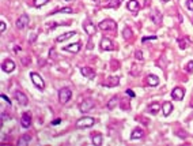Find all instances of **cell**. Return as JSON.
Returning a JSON list of instances; mask_svg holds the SVG:
<instances>
[{
  "mask_svg": "<svg viewBox=\"0 0 193 146\" xmlns=\"http://www.w3.org/2000/svg\"><path fill=\"white\" fill-rule=\"evenodd\" d=\"M71 97H72V91L69 88H61L58 90V101L61 104H67Z\"/></svg>",
  "mask_w": 193,
  "mask_h": 146,
  "instance_id": "1",
  "label": "cell"
},
{
  "mask_svg": "<svg viewBox=\"0 0 193 146\" xmlns=\"http://www.w3.org/2000/svg\"><path fill=\"white\" fill-rule=\"evenodd\" d=\"M94 123H95V120H94L93 117L83 116V117H80V119L76 122V127H77V128H88V127H91Z\"/></svg>",
  "mask_w": 193,
  "mask_h": 146,
  "instance_id": "2",
  "label": "cell"
},
{
  "mask_svg": "<svg viewBox=\"0 0 193 146\" xmlns=\"http://www.w3.org/2000/svg\"><path fill=\"white\" fill-rule=\"evenodd\" d=\"M98 26H99L101 30L109 32V30H116L117 29V23L113 19H105V21H102V22H99Z\"/></svg>",
  "mask_w": 193,
  "mask_h": 146,
  "instance_id": "3",
  "label": "cell"
},
{
  "mask_svg": "<svg viewBox=\"0 0 193 146\" xmlns=\"http://www.w3.org/2000/svg\"><path fill=\"white\" fill-rule=\"evenodd\" d=\"M30 78H31L34 86H37L39 90H44V88H45V82L42 81V78L39 77L38 74H36V72H31V74H30Z\"/></svg>",
  "mask_w": 193,
  "mask_h": 146,
  "instance_id": "4",
  "label": "cell"
},
{
  "mask_svg": "<svg viewBox=\"0 0 193 146\" xmlns=\"http://www.w3.org/2000/svg\"><path fill=\"white\" fill-rule=\"evenodd\" d=\"M29 25V16L26 15V14H23V15H20L18 19H16V27L19 30L25 29L26 26Z\"/></svg>",
  "mask_w": 193,
  "mask_h": 146,
  "instance_id": "5",
  "label": "cell"
},
{
  "mask_svg": "<svg viewBox=\"0 0 193 146\" xmlns=\"http://www.w3.org/2000/svg\"><path fill=\"white\" fill-rule=\"evenodd\" d=\"M83 29H84V32H86L87 34H88V36H94V34H95V32H96L95 26H94V25H93V23H91L88 19L84 21V23H83Z\"/></svg>",
  "mask_w": 193,
  "mask_h": 146,
  "instance_id": "6",
  "label": "cell"
},
{
  "mask_svg": "<svg viewBox=\"0 0 193 146\" xmlns=\"http://www.w3.org/2000/svg\"><path fill=\"white\" fill-rule=\"evenodd\" d=\"M1 70H3L4 72H12L14 70H15V63H14L12 60H10V59H7V60L3 62V64H1Z\"/></svg>",
  "mask_w": 193,
  "mask_h": 146,
  "instance_id": "7",
  "label": "cell"
},
{
  "mask_svg": "<svg viewBox=\"0 0 193 146\" xmlns=\"http://www.w3.org/2000/svg\"><path fill=\"white\" fill-rule=\"evenodd\" d=\"M118 83H120L118 77H109L102 85L103 86H106V88H116V86H118Z\"/></svg>",
  "mask_w": 193,
  "mask_h": 146,
  "instance_id": "8",
  "label": "cell"
},
{
  "mask_svg": "<svg viewBox=\"0 0 193 146\" xmlns=\"http://www.w3.org/2000/svg\"><path fill=\"white\" fill-rule=\"evenodd\" d=\"M183 96H185V90L182 88H174L173 91H171V97L173 100H182Z\"/></svg>",
  "mask_w": 193,
  "mask_h": 146,
  "instance_id": "9",
  "label": "cell"
},
{
  "mask_svg": "<svg viewBox=\"0 0 193 146\" xmlns=\"http://www.w3.org/2000/svg\"><path fill=\"white\" fill-rule=\"evenodd\" d=\"M91 108H94V101L93 100H86V101H83V102L80 104L79 109H80L82 114H86V112H88Z\"/></svg>",
  "mask_w": 193,
  "mask_h": 146,
  "instance_id": "10",
  "label": "cell"
},
{
  "mask_svg": "<svg viewBox=\"0 0 193 146\" xmlns=\"http://www.w3.org/2000/svg\"><path fill=\"white\" fill-rule=\"evenodd\" d=\"M101 49L102 51H114V45L109 38H102L101 40Z\"/></svg>",
  "mask_w": 193,
  "mask_h": 146,
  "instance_id": "11",
  "label": "cell"
},
{
  "mask_svg": "<svg viewBox=\"0 0 193 146\" xmlns=\"http://www.w3.org/2000/svg\"><path fill=\"white\" fill-rule=\"evenodd\" d=\"M20 124H22L23 128H29V127H30V124H31V116H30L29 112H25V114L22 115Z\"/></svg>",
  "mask_w": 193,
  "mask_h": 146,
  "instance_id": "12",
  "label": "cell"
},
{
  "mask_svg": "<svg viewBox=\"0 0 193 146\" xmlns=\"http://www.w3.org/2000/svg\"><path fill=\"white\" fill-rule=\"evenodd\" d=\"M80 72H82V75H83V77H86V78H88V79H93L94 77H95L94 70H93V68H90V67H82L80 68Z\"/></svg>",
  "mask_w": 193,
  "mask_h": 146,
  "instance_id": "13",
  "label": "cell"
},
{
  "mask_svg": "<svg viewBox=\"0 0 193 146\" xmlns=\"http://www.w3.org/2000/svg\"><path fill=\"white\" fill-rule=\"evenodd\" d=\"M63 49L67 51V52H71V53H77L80 51V42H75V44H71V45H67Z\"/></svg>",
  "mask_w": 193,
  "mask_h": 146,
  "instance_id": "14",
  "label": "cell"
},
{
  "mask_svg": "<svg viewBox=\"0 0 193 146\" xmlns=\"http://www.w3.org/2000/svg\"><path fill=\"white\" fill-rule=\"evenodd\" d=\"M145 81H147V83H148V86H158L159 85V78H158L156 75H152V74H150V75H147V78H145Z\"/></svg>",
  "mask_w": 193,
  "mask_h": 146,
  "instance_id": "15",
  "label": "cell"
},
{
  "mask_svg": "<svg viewBox=\"0 0 193 146\" xmlns=\"http://www.w3.org/2000/svg\"><path fill=\"white\" fill-rule=\"evenodd\" d=\"M15 98L18 100V102H19L20 105H27V102H29L27 97H26L22 91H15Z\"/></svg>",
  "mask_w": 193,
  "mask_h": 146,
  "instance_id": "16",
  "label": "cell"
},
{
  "mask_svg": "<svg viewBox=\"0 0 193 146\" xmlns=\"http://www.w3.org/2000/svg\"><path fill=\"white\" fill-rule=\"evenodd\" d=\"M151 19H152V22L155 23V25H159V23L162 22V14L159 13L158 10H152V13H151Z\"/></svg>",
  "mask_w": 193,
  "mask_h": 146,
  "instance_id": "17",
  "label": "cell"
},
{
  "mask_svg": "<svg viewBox=\"0 0 193 146\" xmlns=\"http://www.w3.org/2000/svg\"><path fill=\"white\" fill-rule=\"evenodd\" d=\"M126 8H128L129 11H132V13H136V11H139L140 6H139L137 0H129L128 4H126Z\"/></svg>",
  "mask_w": 193,
  "mask_h": 146,
  "instance_id": "18",
  "label": "cell"
},
{
  "mask_svg": "<svg viewBox=\"0 0 193 146\" xmlns=\"http://www.w3.org/2000/svg\"><path fill=\"white\" fill-rule=\"evenodd\" d=\"M161 105H159V102H152V104L148 105V114H152V115H156L158 112H159V109H161Z\"/></svg>",
  "mask_w": 193,
  "mask_h": 146,
  "instance_id": "19",
  "label": "cell"
},
{
  "mask_svg": "<svg viewBox=\"0 0 193 146\" xmlns=\"http://www.w3.org/2000/svg\"><path fill=\"white\" fill-rule=\"evenodd\" d=\"M143 135H144V131H143L142 128H135V130L132 131V134H131V139L132 141L140 139V138H143Z\"/></svg>",
  "mask_w": 193,
  "mask_h": 146,
  "instance_id": "20",
  "label": "cell"
},
{
  "mask_svg": "<svg viewBox=\"0 0 193 146\" xmlns=\"http://www.w3.org/2000/svg\"><path fill=\"white\" fill-rule=\"evenodd\" d=\"M162 111H163L164 116H169V115L171 114V111H173V105H171V102H163V105H162Z\"/></svg>",
  "mask_w": 193,
  "mask_h": 146,
  "instance_id": "21",
  "label": "cell"
},
{
  "mask_svg": "<svg viewBox=\"0 0 193 146\" xmlns=\"http://www.w3.org/2000/svg\"><path fill=\"white\" fill-rule=\"evenodd\" d=\"M75 34H76V32H68V33H64V34L58 36L57 38H56V41H57V42H63V41H65V40H68L69 37L75 36Z\"/></svg>",
  "mask_w": 193,
  "mask_h": 146,
  "instance_id": "22",
  "label": "cell"
},
{
  "mask_svg": "<svg viewBox=\"0 0 193 146\" xmlns=\"http://www.w3.org/2000/svg\"><path fill=\"white\" fill-rule=\"evenodd\" d=\"M120 3H121V0H106L105 7H107V8H118Z\"/></svg>",
  "mask_w": 193,
  "mask_h": 146,
  "instance_id": "23",
  "label": "cell"
},
{
  "mask_svg": "<svg viewBox=\"0 0 193 146\" xmlns=\"http://www.w3.org/2000/svg\"><path fill=\"white\" fill-rule=\"evenodd\" d=\"M31 141V136L30 135H22L18 139V146H25V145H27V143Z\"/></svg>",
  "mask_w": 193,
  "mask_h": 146,
  "instance_id": "24",
  "label": "cell"
},
{
  "mask_svg": "<svg viewBox=\"0 0 193 146\" xmlns=\"http://www.w3.org/2000/svg\"><path fill=\"white\" fill-rule=\"evenodd\" d=\"M91 141H93L94 145L101 146L102 145V135H99V134H93V135H91Z\"/></svg>",
  "mask_w": 193,
  "mask_h": 146,
  "instance_id": "25",
  "label": "cell"
},
{
  "mask_svg": "<svg viewBox=\"0 0 193 146\" xmlns=\"http://www.w3.org/2000/svg\"><path fill=\"white\" fill-rule=\"evenodd\" d=\"M178 44H180L181 49H186L188 46H189L190 41H189V38H188V37H183V38H180V40H178Z\"/></svg>",
  "mask_w": 193,
  "mask_h": 146,
  "instance_id": "26",
  "label": "cell"
},
{
  "mask_svg": "<svg viewBox=\"0 0 193 146\" xmlns=\"http://www.w3.org/2000/svg\"><path fill=\"white\" fill-rule=\"evenodd\" d=\"M122 36H124V38H131V37L133 36L132 30H131V27H125V29L122 30Z\"/></svg>",
  "mask_w": 193,
  "mask_h": 146,
  "instance_id": "27",
  "label": "cell"
},
{
  "mask_svg": "<svg viewBox=\"0 0 193 146\" xmlns=\"http://www.w3.org/2000/svg\"><path fill=\"white\" fill-rule=\"evenodd\" d=\"M117 101H118V98L117 97H112L109 100V102H107V108H109V109H113V108L117 105Z\"/></svg>",
  "mask_w": 193,
  "mask_h": 146,
  "instance_id": "28",
  "label": "cell"
},
{
  "mask_svg": "<svg viewBox=\"0 0 193 146\" xmlns=\"http://www.w3.org/2000/svg\"><path fill=\"white\" fill-rule=\"evenodd\" d=\"M57 13H65V14H72V8H69V7H65V8H60V10H56L53 11V13L50 14V15H55V14Z\"/></svg>",
  "mask_w": 193,
  "mask_h": 146,
  "instance_id": "29",
  "label": "cell"
},
{
  "mask_svg": "<svg viewBox=\"0 0 193 146\" xmlns=\"http://www.w3.org/2000/svg\"><path fill=\"white\" fill-rule=\"evenodd\" d=\"M46 3H49V0H34V6L36 7H41Z\"/></svg>",
  "mask_w": 193,
  "mask_h": 146,
  "instance_id": "30",
  "label": "cell"
},
{
  "mask_svg": "<svg viewBox=\"0 0 193 146\" xmlns=\"http://www.w3.org/2000/svg\"><path fill=\"white\" fill-rule=\"evenodd\" d=\"M186 71L188 72H193V60H190L186 64Z\"/></svg>",
  "mask_w": 193,
  "mask_h": 146,
  "instance_id": "31",
  "label": "cell"
},
{
  "mask_svg": "<svg viewBox=\"0 0 193 146\" xmlns=\"http://www.w3.org/2000/svg\"><path fill=\"white\" fill-rule=\"evenodd\" d=\"M135 56H136V59H137V60H144V59H143V52H142V51H136Z\"/></svg>",
  "mask_w": 193,
  "mask_h": 146,
  "instance_id": "32",
  "label": "cell"
},
{
  "mask_svg": "<svg viewBox=\"0 0 193 146\" xmlns=\"http://www.w3.org/2000/svg\"><path fill=\"white\" fill-rule=\"evenodd\" d=\"M0 98H1V100H3L7 105H11V101H10V98H8V97H6L4 94H1V96H0Z\"/></svg>",
  "mask_w": 193,
  "mask_h": 146,
  "instance_id": "33",
  "label": "cell"
},
{
  "mask_svg": "<svg viewBox=\"0 0 193 146\" xmlns=\"http://www.w3.org/2000/svg\"><path fill=\"white\" fill-rule=\"evenodd\" d=\"M186 7L190 11H193V0H186Z\"/></svg>",
  "mask_w": 193,
  "mask_h": 146,
  "instance_id": "34",
  "label": "cell"
},
{
  "mask_svg": "<svg viewBox=\"0 0 193 146\" xmlns=\"http://www.w3.org/2000/svg\"><path fill=\"white\" fill-rule=\"evenodd\" d=\"M6 120H8V115H6V112L1 111V123H4Z\"/></svg>",
  "mask_w": 193,
  "mask_h": 146,
  "instance_id": "35",
  "label": "cell"
},
{
  "mask_svg": "<svg viewBox=\"0 0 193 146\" xmlns=\"http://www.w3.org/2000/svg\"><path fill=\"white\" fill-rule=\"evenodd\" d=\"M126 94H128L129 97H135V93H133V90H131V89H128V90H126Z\"/></svg>",
  "mask_w": 193,
  "mask_h": 146,
  "instance_id": "36",
  "label": "cell"
},
{
  "mask_svg": "<svg viewBox=\"0 0 193 146\" xmlns=\"http://www.w3.org/2000/svg\"><path fill=\"white\" fill-rule=\"evenodd\" d=\"M147 40H156V37H155V36H151V37H144V38H143L142 41H143V42H145Z\"/></svg>",
  "mask_w": 193,
  "mask_h": 146,
  "instance_id": "37",
  "label": "cell"
},
{
  "mask_svg": "<svg viewBox=\"0 0 193 146\" xmlns=\"http://www.w3.org/2000/svg\"><path fill=\"white\" fill-rule=\"evenodd\" d=\"M4 30H6V23H4V22H1V25H0V32L3 33Z\"/></svg>",
  "mask_w": 193,
  "mask_h": 146,
  "instance_id": "38",
  "label": "cell"
},
{
  "mask_svg": "<svg viewBox=\"0 0 193 146\" xmlns=\"http://www.w3.org/2000/svg\"><path fill=\"white\" fill-rule=\"evenodd\" d=\"M61 122V119H56V120H53V122H52V126H57L58 123H60Z\"/></svg>",
  "mask_w": 193,
  "mask_h": 146,
  "instance_id": "39",
  "label": "cell"
},
{
  "mask_svg": "<svg viewBox=\"0 0 193 146\" xmlns=\"http://www.w3.org/2000/svg\"><path fill=\"white\" fill-rule=\"evenodd\" d=\"M14 51H15V52H19L20 48H19V46H15V48H14Z\"/></svg>",
  "mask_w": 193,
  "mask_h": 146,
  "instance_id": "40",
  "label": "cell"
},
{
  "mask_svg": "<svg viewBox=\"0 0 193 146\" xmlns=\"http://www.w3.org/2000/svg\"><path fill=\"white\" fill-rule=\"evenodd\" d=\"M162 1H169V0H162Z\"/></svg>",
  "mask_w": 193,
  "mask_h": 146,
  "instance_id": "41",
  "label": "cell"
},
{
  "mask_svg": "<svg viewBox=\"0 0 193 146\" xmlns=\"http://www.w3.org/2000/svg\"><path fill=\"white\" fill-rule=\"evenodd\" d=\"M95 1H98V0H95Z\"/></svg>",
  "mask_w": 193,
  "mask_h": 146,
  "instance_id": "42",
  "label": "cell"
},
{
  "mask_svg": "<svg viewBox=\"0 0 193 146\" xmlns=\"http://www.w3.org/2000/svg\"><path fill=\"white\" fill-rule=\"evenodd\" d=\"M67 1H69V0H67Z\"/></svg>",
  "mask_w": 193,
  "mask_h": 146,
  "instance_id": "43",
  "label": "cell"
}]
</instances>
